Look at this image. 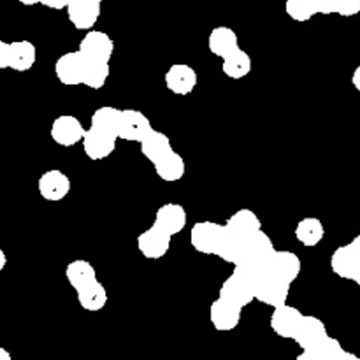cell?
<instances>
[{
    "instance_id": "obj_1",
    "label": "cell",
    "mask_w": 360,
    "mask_h": 360,
    "mask_svg": "<svg viewBox=\"0 0 360 360\" xmlns=\"http://www.w3.org/2000/svg\"><path fill=\"white\" fill-rule=\"evenodd\" d=\"M224 234L225 225L217 221H199L190 231V243L192 248L202 255H217Z\"/></svg>"
},
{
    "instance_id": "obj_2",
    "label": "cell",
    "mask_w": 360,
    "mask_h": 360,
    "mask_svg": "<svg viewBox=\"0 0 360 360\" xmlns=\"http://www.w3.org/2000/svg\"><path fill=\"white\" fill-rule=\"evenodd\" d=\"M151 129H153L151 122L144 112L136 111V109H120L118 139L141 143Z\"/></svg>"
},
{
    "instance_id": "obj_3",
    "label": "cell",
    "mask_w": 360,
    "mask_h": 360,
    "mask_svg": "<svg viewBox=\"0 0 360 360\" xmlns=\"http://www.w3.org/2000/svg\"><path fill=\"white\" fill-rule=\"evenodd\" d=\"M77 51L84 60L111 62V56L115 53V41L102 30H86V35L81 39Z\"/></svg>"
},
{
    "instance_id": "obj_4",
    "label": "cell",
    "mask_w": 360,
    "mask_h": 360,
    "mask_svg": "<svg viewBox=\"0 0 360 360\" xmlns=\"http://www.w3.org/2000/svg\"><path fill=\"white\" fill-rule=\"evenodd\" d=\"M67 16L77 30H91L102 13V2L97 0H69Z\"/></svg>"
},
{
    "instance_id": "obj_5",
    "label": "cell",
    "mask_w": 360,
    "mask_h": 360,
    "mask_svg": "<svg viewBox=\"0 0 360 360\" xmlns=\"http://www.w3.org/2000/svg\"><path fill=\"white\" fill-rule=\"evenodd\" d=\"M288 294H290V283L283 281L281 278L274 276V274L264 276L260 280V283L255 287V290H253L255 301L271 306V308L285 304L288 299Z\"/></svg>"
},
{
    "instance_id": "obj_6",
    "label": "cell",
    "mask_w": 360,
    "mask_h": 360,
    "mask_svg": "<svg viewBox=\"0 0 360 360\" xmlns=\"http://www.w3.org/2000/svg\"><path fill=\"white\" fill-rule=\"evenodd\" d=\"M84 132H86V129H84V127L81 125L79 120L72 115L58 116V118L53 122L51 130H49L51 139L55 141L58 146L63 148L76 146L77 143H81Z\"/></svg>"
},
{
    "instance_id": "obj_7",
    "label": "cell",
    "mask_w": 360,
    "mask_h": 360,
    "mask_svg": "<svg viewBox=\"0 0 360 360\" xmlns=\"http://www.w3.org/2000/svg\"><path fill=\"white\" fill-rule=\"evenodd\" d=\"M116 141H118V136H112V134L102 132V130L90 127L84 132L81 143H83L84 155L90 160H104L116 150Z\"/></svg>"
},
{
    "instance_id": "obj_8",
    "label": "cell",
    "mask_w": 360,
    "mask_h": 360,
    "mask_svg": "<svg viewBox=\"0 0 360 360\" xmlns=\"http://www.w3.org/2000/svg\"><path fill=\"white\" fill-rule=\"evenodd\" d=\"M267 269L271 274L281 278L287 283H294L299 278L302 269L301 259L295 255L294 252H287V250H274L273 255L267 259Z\"/></svg>"
},
{
    "instance_id": "obj_9",
    "label": "cell",
    "mask_w": 360,
    "mask_h": 360,
    "mask_svg": "<svg viewBox=\"0 0 360 360\" xmlns=\"http://www.w3.org/2000/svg\"><path fill=\"white\" fill-rule=\"evenodd\" d=\"M299 360H359L357 355L350 354L341 347V343L327 334L323 340L311 347L304 348L302 354L297 357Z\"/></svg>"
},
{
    "instance_id": "obj_10",
    "label": "cell",
    "mask_w": 360,
    "mask_h": 360,
    "mask_svg": "<svg viewBox=\"0 0 360 360\" xmlns=\"http://www.w3.org/2000/svg\"><path fill=\"white\" fill-rule=\"evenodd\" d=\"M197 83H199V76H197L195 69L186 63H174L165 72V86L174 95L185 97V95L192 94Z\"/></svg>"
},
{
    "instance_id": "obj_11",
    "label": "cell",
    "mask_w": 360,
    "mask_h": 360,
    "mask_svg": "<svg viewBox=\"0 0 360 360\" xmlns=\"http://www.w3.org/2000/svg\"><path fill=\"white\" fill-rule=\"evenodd\" d=\"M171 239L172 236H169L167 232L160 231L158 227H150L139 234L137 238V248L143 253L146 259L150 260H158L162 257L167 255L169 248H171Z\"/></svg>"
},
{
    "instance_id": "obj_12",
    "label": "cell",
    "mask_w": 360,
    "mask_h": 360,
    "mask_svg": "<svg viewBox=\"0 0 360 360\" xmlns=\"http://www.w3.org/2000/svg\"><path fill=\"white\" fill-rule=\"evenodd\" d=\"M70 186L72 185H70L69 176L58 169L46 171L39 178V193L42 199L49 200V202H58V200L65 199L70 192Z\"/></svg>"
},
{
    "instance_id": "obj_13",
    "label": "cell",
    "mask_w": 360,
    "mask_h": 360,
    "mask_svg": "<svg viewBox=\"0 0 360 360\" xmlns=\"http://www.w3.org/2000/svg\"><path fill=\"white\" fill-rule=\"evenodd\" d=\"M302 319V313L294 306H288L287 302L281 306L273 308V315H271V329L276 336L283 338V340H292L295 336L299 322Z\"/></svg>"
},
{
    "instance_id": "obj_14",
    "label": "cell",
    "mask_w": 360,
    "mask_h": 360,
    "mask_svg": "<svg viewBox=\"0 0 360 360\" xmlns=\"http://www.w3.org/2000/svg\"><path fill=\"white\" fill-rule=\"evenodd\" d=\"M186 221H188V214H186L185 207L176 202L164 204V206L158 207L157 214H155V227L167 232L169 236L183 232V229L186 227Z\"/></svg>"
},
{
    "instance_id": "obj_15",
    "label": "cell",
    "mask_w": 360,
    "mask_h": 360,
    "mask_svg": "<svg viewBox=\"0 0 360 360\" xmlns=\"http://www.w3.org/2000/svg\"><path fill=\"white\" fill-rule=\"evenodd\" d=\"M84 58L79 51H70L60 56L55 63L56 79L65 86H77L83 81Z\"/></svg>"
},
{
    "instance_id": "obj_16",
    "label": "cell",
    "mask_w": 360,
    "mask_h": 360,
    "mask_svg": "<svg viewBox=\"0 0 360 360\" xmlns=\"http://www.w3.org/2000/svg\"><path fill=\"white\" fill-rule=\"evenodd\" d=\"M241 311H243V308L231 304V302H227V301H224L221 297H218L217 301L211 304V309H210L211 323H213L214 329L220 330V333H229V330H234L236 327L241 323Z\"/></svg>"
},
{
    "instance_id": "obj_17",
    "label": "cell",
    "mask_w": 360,
    "mask_h": 360,
    "mask_svg": "<svg viewBox=\"0 0 360 360\" xmlns=\"http://www.w3.org/2000/svg\"><path fill=\"white\" fill-rule=\"evenodd\" d=\"M360 267V257L354 250L352 245H343L333 253L330 257V269L334 271V274L343 280H352L354 281L355 274H357Z\"/></svg>"
},
{
    "instance_id": "obj_18",
    "label": "cell",
    "mask_w": 360,
    "mask_h": 360,
    "mask_svg": "<svg viewBox=\"0 0 360 360\" xmlns=\"http://www.w3.org/2000/svg\"><path fill=\"white\" fill-rule=\"evenodd\" d=\"M274 250L276 248L273 245V239L260 229V231L253 232L248 238H245V259L243 260L255 264H266L267 259L273 255Z\"/></svg>"
},
{
    "instance_id": "obj_19",
    "label": "cell",
    "mask_w": 360,
    "mask_h": 360,
    "mask_svg": "<svg viewBox=\"0 0 360 360\" xmlns=\"http://www.w3.org/2000/svg\"><path fill=\"white\" fill-rule=\"evenodd\" d=\"M326 336H327V327L322 320L311 315H302L297 330H295V336L292 338V340H294L295 343L304 350V348L319 343V341L323 340Z\"/></svg>"
},
{
    "instance_id": "obj_20",
    "label": "cell",
    "mask_w": 360,
    "mask_h": 360,
    "mask_svg": "<svg viewBox=\"0 0 360 360\" xmlns=\"http://www.w3.org/2000/svg\"><path fill=\"white\" fill-rule=\"evenodd\" d=\"M37 49L30 41L9 42V69L16 72H27L35 65Z\"/></svg>"
},
{
    "instance_id": "obj_21",
    "label": "cell",
    "mask_w": 360,
    "mask_h": 360,
    "mask_svg": "<svg viewBox=\"0 0 360 360\" xmlns=\"http://www.w3.org/2000/svg\"><path fill=\"white\" fill-rule=\"evenodd\" d=\"M218 297L231 302V304L239 306V308H246L250 302L255 301V295H253L252 288H250L248 285L243 283V281H239L238 278L232 276V274L221 283L220 295H218Z\"/></svg>"
},
{
    "instance_id": "obj_22",
    "label": "cell",
    "mask_w": 360,
    "mask_h": 360,
    "mask_svg": "<svg viewBox=\"0 0 360 360\" xmlns=\"http://www.w3.org/2000/svg\"><path fill=\"white\" fill-rule=\"evenodd\" d=\"M155 172H157L158 178L165 183H174L185 176L186 164L185 158L179 153H176L174 150L171 153H167L165 157H162L160 160L155 162Z\"/></svg>"
},
{
    "instance_id": "obj_23",
    "label": "cell",
    "mask_w": 360,
    "mask_h": 360,
    "mask_svg": "<svg viewBox=\"0 0 360 360\" xmlns=\"http://www.w3.org/2000/svg\"><path fill=\"white\" fill-rule=\"evenodd\" d=\"M239 46L238 34L232 30L231 27H217L211 30L210 37H207V48L214 56H227L229 53L234 51Z\"/></svg>"
},
{
    "instance_id": "obj_24",
    "label": "cell",
    "mask_w": 360,
    "mask_h": 360,
    "mask_svg": "<svg viewBox=\"0 0 360 360\" xmlns=\"http://www.w3.org/2000/svg\"><path fill=\"white\" fill-rule=\"evenodd\" d=\"M141 151H143L144 157L155 164L157 160H160L162 157H165L167 153L172 151V143L169 139V136H165L160 130L151 129L148 132V136L141 141Z\"/></svg>"
},
{
    "instance_id": "obj_25",
    "label": "cell",
    "mask_w": 360,
    "mask_h": 360,
    "mask_svg": "<svg viewBox=\"0 0 360 360\" xmlns=\"http://www.w3.org/2000/svg\"><path fill=\"white\" fill-rule=\"evenodd\" d=\"M221 60H224V62H221V70H224L225 76L231 77V79H243V77H246L252 72V58H250L248 53L243 51L239 46L234 51L229 53L227 56H224Z\"/></svg>"
},
{
    "instance_id": "obj_26",
    "label": "cell",
    "mask_w": 360,
    "mask_h": 360,
    "mask_svg": "<svg viewBox=\"0 0 360 360\" xmlns=\"http://www.w3.org/2000/svg\"><path fill=\"white\" fill-rule=\"evenodd\" d=\"M225 229L232 234L239 236V238H248L253 232L260 231L262 225H260L259 217L252 210H239L234 214H231V218L225 224Z\"/></svg>"
},
{
    "instance_id": "obj_27",
    "label": "cell",
    "mask_w": 360,
    "mask_h": 360,
    "mask_svg": "<svg viewBox=\"0 0 360 360\" xmlns=\"http://www.w3.org/2000/svg\"><path fill=\"white\" fill-rule=\"evenodd\" d=\"M76 292L77 302H79L84 311H101L108 304V290H105V287L98 280Z\"/></svg>"
},
{
    "instance_id": "obj_28",
    "label": "cell",
    "mask_w": 360,
    "mask_h": 360,
    "mask_svg": "<svg viewBox=\"0 0 360 360\" xmlns=\"http://www.w3.org/2000/svg\"><path fill=\"white\" fill-rule=\"evenodd\" d=\"M323 236H326L323 224L315 217L302 218L297 224V227H295V239L302 246H306V248H313V246L320 245Z\"/></svg>"
},
{
    "instance_id": "obj_29",
    "label": "cell",
    "mask_w": 360,
    "mask_h": 360,
    "mask_svg": "<svg viewBox=\"0 0 360 360\" xmlns=\"http://www.w3.org/2000/svg\"><path fill=\"white\" fill-rule=\"evenodd\" d=\"M65 276L70 287L74 290H79V288H84L94 283V281H97V271L86 260H74L67 266Z\"/></svg>"
},
{
    "instance_id": "obj_30",
    "label": "cell",
    "mask_w": 360,
    "mask_h": 360,
    "mask_svg": "<svg viewBox=\"0 0 360 360\" xmlns=\"http://www.w3.org/2000/svg\"><path fill=\"white\" fill-rule=\"evenodd\" d=\"M217 257H220L224 262L231 264V266L241 262L245 259V238H239V236L232 234V232L225 229V234L221 238Z\"/></svg>"
},
{
    "instance_id": "obj_31",
    "label": "cell",
    "mask_w": 360,
    "mask_h": 360,
    "mask_svg": "<svg viewBox=\"0 0 360 360\" xmlns=\"http://www.w3.org/2000/svg\"><path fill=\"white\" fill-rule=\"evenodd\" d=\"M109 77V62H98V60H84L83 81L81 84L91 88V90H101Z\"/></svg>"
},
{
    "instance_id": "obj_32",
    "label": "cell",
    "mask_w": 360,
    "mask_h": 360,
    "mask_svg": "<svg viewBox=\"0 0 360 360\" xmlns=\"http://www.w3.org/2000/svg\"><path fill=\"white\" fill-rule=\"evenodd\" d=\"M118 120H120V109L111 108V105H104V108L97 109L90 118L91 129L102 130V132L112 134L118 136Z\"/></svg>"
},
{
    "instance_id": "obj_33",
    "label": "cell",
    "mask_w": 360,
    "mask_h": 360,
    "mask_svg": "<svg viewBox=\"0 0 360 360\" xmlns=\"http://www.w3.org/2000/svg\"><path fill=\"white\" fill-rule=\"evenodd\" d=\"M285 13L299 23H306L316 14L311 0H287L285 2Z\"/></svg>"
},
{
    "instance_id": "obj_34",
    "label": "cell",
    "mask_w": 360,
    "mask_h": 360,
    "mask_svg": "<svg viewBox=\"0 0 360 360\" xmlns=\"http://www.w3.org/2000/svg\"><path fill=\"white\" fill-rule=\"evenodd\" d=\"M360 13V0H336V14L345 18Z\"/></svg>"
},
{
    "instance_id": "obj_35",
    "label": "cell",
    "mask_w": 360,
    "mask_h": 360,
    "mask_svg": "<svg viewBox=\"0 0 360 360\" xmlns=\"http://www.w3.org/2000/svg\"><path fill=\"white\" fill-rule=\"evenodd\" d=\"M316 14H334L336 13V0H311Z\"/></svg>"
},
{
    "instance_id": "obj_36",
    "label": "cell",
    "mask_w": 360,
    "mask_h": 360,
    "mask_svg": "<svg viewBox=\"0 0 360 360\" xmlns=\"http://www.w3.org/2000/svg\"><path fill=\"white\" fill-rule=\"evenodd\" d=\"M9 69V42L0 39V70Z\"/></svg>"
},
{
    "instance_id": "obj_37",
    "label": "cell",
    "mask_w": 360,
    "mask_h": 360,
    "mask_svg": "<svg viewBox=\"0 0 360 360\" xmlns=\"http://www.w3.org/2000/svg\"><path fill=\"white\" fill-rule=\"evenodd\" d=\"M39 4L44 7H48V9L62 11V9H65L67 4H69V0H39Z\"/></svg>"
},
{
    "instance_id": "obj_38",
    "label": "cell",
    "mask_w": 360,
    "mask_h": 360,
    "mask_svg": "<svg viewBox=\"0 0 360 360\" xmlns=\"http://www.w3.org/2000/svg\"><path fill=\"white\" fill-rule=\"evenodd\" d=\"M352 83H354V86L360 91V65L354 70V74H352Z\"/></svg>"
},
{
    "instance_id": "obj_39",
    "label": "cell",
    "mask_w": 360,
    "mask_h": 360,
    "mask_svg": "<svg viewBox=\"0 0 360 360\" xmlns=\"http://www.w3.org/2000/svg\"><path fill=\"white\" fill-rule=\"evenodd\" d=\"M6 264H7V257H6V253H4V250L0 248V271H4Z\"/></svg>"
},
{
    "instance_id": "obj_40",
    "label": "cell",
    "mask_w": 360,
    "mask_h": 360,
    "mask_svg": "<svg viewBox=\"0 0 360 360\" xmlns=\"http://www.w3.org/2000/svg\"><path fill=\"white\" fill-rule=\"evenodd\" d=\"M350 245L354 246V250H355V252H357V255L360 257V236H357V238H355L354 241L350 243Z\"/></svg>"
},
{
    "instance_id": "obj_41",
    "label": "cell",
    "mask_w": 360,
    "mask_h": 360,
    "mask_svg": "<svg viewBox=\"0 0 360 360\" xmlns=\"http://www.w3.org/2000/svg\"><path fill=\"white\" fill-rule=\"evenodd\" d=\"M11 359H13V357H11L9 352H7L6 348L0 347V360H11Z\"/></svg>"
},
{
    "instance_id": "obj_42",
    "label": "cell",
    "mask_w": 360,
    "mask_h": 360,
    "mask_svg": "<svg viewBox=\"0 0 360 360\" xmlns=\"http://www.w3.org/2000/svg\"><path fill=\"white\" fill-rule=\"evenodd\" d=\"M20 4H23V6H35V4H39V0H18Z\"/></svg>"
},
{
    "instance_id": "obj_43",
    "label": "cell",
    "mask_w": 360,
    "mask_h": 360,
    "mask_svg": "<svg viewBox=\"0 0 360 360\" xmlns=\"http://www.w3.org/2000/svg\"><path fill=\"white\" fill-rule=\"evenodd\" d=\"M97 2H102V0H97Z\"/></svg>"
}]
</instances>
